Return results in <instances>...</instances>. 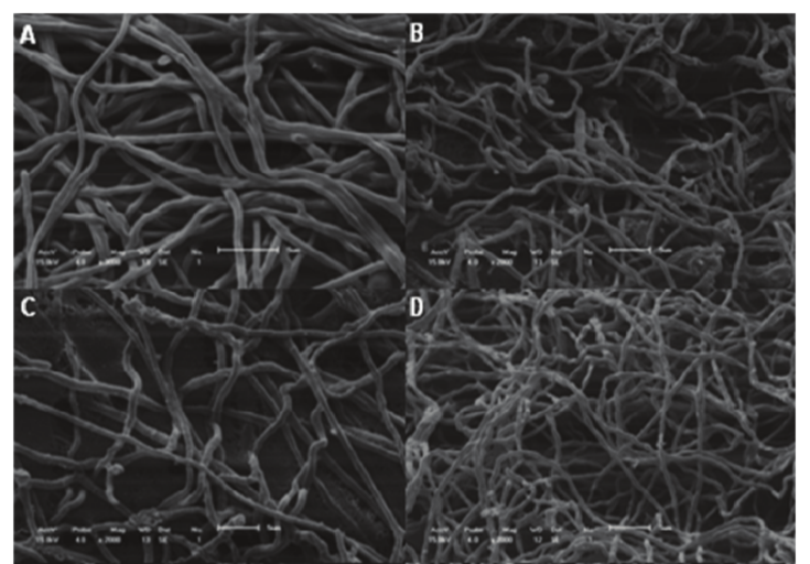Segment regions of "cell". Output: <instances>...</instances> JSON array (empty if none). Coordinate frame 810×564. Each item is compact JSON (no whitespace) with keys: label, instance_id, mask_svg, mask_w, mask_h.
<instances>
[{"label":"cell","instance_id":"1","mask_svg":"<svg viewBox=\"0 0 810 564\" xmlns=\"http://www.w3.org/2000/svg\"><path fill=\"white\" fill-rule=\"evenodd\" d=\"M261 564H359L337 561L325 555L313 541L305 536L292 535L278 544Z\"/></svg>","mask_w":810,"mask_h":564}]
</instances>
